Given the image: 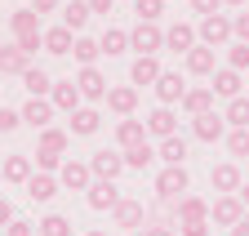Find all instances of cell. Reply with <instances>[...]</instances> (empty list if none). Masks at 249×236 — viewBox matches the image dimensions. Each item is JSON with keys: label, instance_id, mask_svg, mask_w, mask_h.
<instances>
[{"label": "cell", "instance_id": "cell-1", "mask_svg": "<svg viewBox=\"0 0 249 236\" xmlns=\"http://www.w3.org/2000/svg\"><path fill=\"white\" fill-rule=\"evenodd\" d=\"M187 192H192L187 165H165L160 174H156V200H160V205H178Z\"/></svg>", "mask_w": 249, "mask_h": 236}, {"label": "cell", "instance_id": "cell-2", "mask_svg": "<svg viewBox=\"0 0 249 236\" xmlns=\"http://www.w3.org/2000/svg\"><path fill=\"white\" fill-rule=\"evenodd\" d=\"M129 49H138V58H156V49H165V32L156 22H138L129 32Z\"/></svg>", "mask_w": 249, "mask_h": 236}, {"label": "cell", "instance_id": "cell-3", "mask_svg": "<svg viewBox=\"0 0 249 236\" xmlns=\"http://www.w3.org/2000/svg\"><path fill=\"white\" fill-rule=\"evenodd\" d=\"M200 45L205 49H218V45H227L231 40V18L227 14H209V18H200Z\"/></svg>", "mask_w": 249, "mask_h": 236}, {"label": "cell", "instance_id": "cell-4", "mask_svg": "<svg viewBox=\"0 0 249 236\" xmlns=\"http://www.w3.org/2000/svg\"><path fill=\"white\" fill-rule=\"evenodd\" d=\"M111 218H116V227L129 236V232H138L142 223H147V210H142V200H134V196H124L116 210H111Z\"/></svg>", "mask_w": 249, "mask_h": 236}, {"label": "cell", "instance_id": "cell-5", "mask_svg": "<svg viewBox=\"0 0 249 236\" xmlns=\"http://www.w3.org/2000/svg\"><path fill=\"white\" fill-rule=\"evenodd\" d=\"M58 183L67 187V192H89V183H93L89 161H62V169H58Z\"/></svg>", "mask_w": 249, "mask_h": 236}, {"label": "cell", "instance_id": "cell-6", "mask_svg": "<svg viewBox=\"0 0 249 236\" xmlns=\"http://www.w3.org/2000/svg\"><path fill=\"white\" fill-rule=\"evenodd\" d=\"M240 183H245V179H240V169H236L231 161H223V165H213V169H209V187H213L218 196H236Z\"/></svg>", "mask_w": 249, "mask_h": 236}, {"label": "cell", "instance_id": "cell-7", "mask_svg": "<svg viewBox=\"0 0 249 236\" xmlns=\"http://www.w3.org/2000/svg\"><path fill=\"white\" fill-rule=\"evenodd\" d=\"M89 174H93V179H103V183H116L120 174H124V156L120 152H93Z\"/></svg>", "mask_w": 249, "mask_h": 236}, {"label": "cell", "instance_id": "cell-8", "mask_svg": "<svg viewBox=\"0 0 249 236\" xmlns=\"http://www.w3.org/2000/svg\"><path fill=\"white\" fill-rule=\"evenodd\" d=\"M76 90H80V98H89V103H98V98H107V76L98 72V67H80V76H76Z\"/></svg>", "mask_w": 249, "mask_h": 236}, {"label": "cell", "instance_id": "cell-9", "mask_svg": "<svg viewBox=\"0 0 249 236\" xmlns=\"http://www.w3.org/2000/svg\"><path fill=\"white\" fill-rule=\"evenodd\" d=\"M85 200H89V210H116L124 196H120V187H116V183L93 179V183H89V192H85Z\"/></svg>", "mask_w": 249, "mask_h": 236}, {"label": "cell", "instance_id": "cell-10", "mask_svg": "<svg viewBox=\"0 0 249 236\" xmlns=\"http://www.w3.org/2000/svg\"><path fill=\"white\" fill-rule=\"evenodd\" d=\"M18 116H22V125H31V129H49L53 125V103L49 98H27V107Z\"/></svg>", "mask_w": 249, "mask_h": 236}, {"label": "cell", "instance_id": "cell-11", "mask_svg": "<svg viewBox=\"0 0 249 236\" xmlns=\"http://www.w3.org/2000/svg\"><path fill=\"white\" fill-rule=\"evenodd\" d=\"M209 218H213V223H223V227H236V223L245 218L240 196H218V200L209 205Z\"/></svg>", "mask_w": 249, "mask_h": 236}, {"label": "cell", "instance_id": "cell-12", "mask_svg": "<svg viewBox=\"0 0 249 236\" xmlns=\"http://www.w3.org/2000/svg\"><path fill=\"white\" fill-rule=\"evenodd\" d=\"M31 174H36V165H31V156H22V152L0 161V183H27Z\"/></svg>", "mask_w": 249, "mask_h": 236}, {"label": "cell", "instance_id": "cell-13", "mask_svg": "<svg viewBox=\"0 0 249 236\" xmlns=\"http://www.w3.org/2000/svg\"><path fill=\"white\" fill-rule=\"evenodd\" d=\"M182 94H187V80L178 72H160V80H156V98H160V107L182 103Z\"/></svg>", "mask_w": 249, "mask_h": 236}, {"label": "cell", "instance_id": "cell-14", "mask_svg": "<svg viewBox=\"0 0 249 236\" xmlns=\"http://www.w3.org/2000/svg\"><path fill=\"white\" fill-rule=\"evenodd\" d=\"M107 107L120 116V121H129L134 107H138V90H134V85H116V90H107Z\"/></svg>", "mask_w": 249, "mask_h": 236}, {"label": "cell", "instance_id": "cell-15", "mask_svg": "<svg viewBox=\"0 0 249 236\" xmlns=\"http://www.w3.org/2000/svg\"><path fill=\"white\" fill-rule=\"evenodd\" d=\"M192 134L200 138V143H218V138H227V121L218 111H209V116H196L192 121Z\"/></svg>", "mask_w": 249, "mask_h": 236}, {"label": "cell", "instance_id": "cell-16", "mask_svg": "<svg viewBox=\"0 0 249 236\" xmlns=\"http://www.w3.org/2000/svg\"><path fill=\"white\" fill-rule=\"evenodd\" d=\"M142 125H147V134H156V138L165 143V138H174V134H178V116H174L169 107H156Z\"/></svg>", "mask_w": 249, "mask_h": 236}, {"label": "cell", "instance_id": "cell-17", "mask_svg": "<svg viewBox=\"0 0 249 236\" xmlns=\"http://www.w3.org/2000/svg\"><path fill=\"white\" fill-rule=\"evenodd\" d=\"M58 179H53V174H31V179H27V196L31 200H36V205H49L53 196H58Z\"/></svg>", "mask_w": 249, "mask_h": 236}, {"label": "cell", "instance_id": "cell-18", "mask_svg": "<svg viewBox=\"0 0 249 236\" xmlns=\"http://www.w3.org/2000/svg\"><path fill=\"white\" fill-rule=\"evenodd\" d=\"M182 111L192 116V121H196V116H209V111H213V90H209V85L187 90V94H182Z\"/></svg>", "mask_w": 249, "mask_h": 236}, {"label": "cell", "instance_id": "cell-19", "mask_svg": "<svg viewBox=\"0 0 249 236\" xmlns=\"http://www.w3.org/2000/svg\"><path fill=\"white\" fill-rule=\"evenodd\" d=\"M165 49L192 54V49H196V27H192V22H174L169 32H165Z\"/></svg>", "mask_w": 249, "mask_h": 236}, {"label": "cell", "instance_id": "cell-20", "mask_svg": "<svg viewBox=\"0 0 249 236\" xmlns=\"http://www.w3.org/2000/svg\"><path fill=\"white\" fill-rule=\"evenodd\" d=\"M53 111H80V90H76V80H58L53 85V94H49Z\"/></svg>", "mask_w": 249, "mask_h": 236}, {"label": "cell", "instance_id": "cell-21", "mask_svg": "<svg viewBox=\"0 0 249 236\" xmlns=\"http://www.w3.org/2000/svg\"><path fill=\"white\" fill-rule=\"evenodd\" d=\"M116 143H120V152H129V147H142V143H147V125H142V121H134V116H129V121H120V125H116Z\"/></svg>", "mask_w": 249, "mask_h": 236}, {"label": "cell", "instance_id": "cell-22", "mask_svg": "<svg viewBox=\"0 0 249 236\" xmlns=\"http://www.w3.org/2000/svg\"><path fill=\"white\" fill-rule=\"evenodd\" d=\"M174 214H178V223H205V218H209V200H200V196H182V200L174 205Z\"/></svg>", "mask_w": 249, "mask_h": 236}, {"label": "cell", "instance_id": "cell-23", "mask_svg": "<svg viewBox=\"0 0 249 236\" xmlns=\"http://www.w3.org/2000/svg\"><path fill=\"white\" fill-rule=\"evenodd\" d=\"M209 90H213V98H240V72H231V67H223V72H213V85H209Z\"/></svg>", "mask_w": 249, "mask_h": 236}, {"label": "cell", "instance_id": "cell-24", "mask_svg": "<svg viewBox=\"0 0 249 236\" xmlns=\"http://www.w3.org/2000/svg\"><path fill=\"white\" fill-rule=\"evenodd\" d=\"M31 67V58L18 49V45H9V49H0V76H22Z\"/></svg>", "mask_w": 249, "mask_h": 236}, {"label": "cell", "instance_id": "cell-25", "mask_svg": "<svg viewBox=\"0 0 249 236\" xmlns=\"http://www.w3.org/2000/svg\"><path fill=\"white\" fill-rule=\"evenodd\" d=\"M129 80H134V90H138V85H156V80H160V63H156V58H134Z\"/></svg>", "mask_w": 249, "mask_h": 236}, {"label": "cell", "instance_id": "cell-26", "mask_svg": "<svg viewBox=\"0 0 249 236\" xmlns=\"http://www.w3.org/2000/svg\"><path fill=\"white\" fill-rule=\"evenodd\" d=\"M22 85H27V94H31V98L53 94V80H49V72H40V67H27V72H22Z\"/></svg>", "mask_w": 249, "mask_h": 236}, {"label": "cell", "instance_id": "cell-27", "mask_svg": "<svg viewBox=\"0 0 249 236\" xmlns=\"http://www.w3.org/2000/svg\"><path fill=\"white\" fill-rule=\"evenodd\" d=\"M98 125H103V116L93 111V107H80V111H71V134L89 138V134H98Z\"/></svg>", "mask_w": 249, "mask_h": 236}, {"label": "cell", "instance_id": "cell-28", "mask_svg": "<svg viewBox=\"0 0 249 236\" xmlns=\"http://www.w3.org/2000/svg\"><path fill=\"white\" fill-rule=\"evenodd\" d=\"M223 121H227V129H249V98H245V94L227 103V111H223Z\"/></svg>", "mask_w": 249, "mask_h": 236}, {"label": "cell", "instance_id": "cell-29", "mask_svg": "<svg viewBox=\"0 0 249 236\" xmlns=\"http://www.w3.org/2000/svg\"><path fill=\"white\" fill-rule=\"evenodd\" d=\"M67 147H71V134L67 129H40V152H53V156H62V152H67Z\"/></svg>", "mask_w": 249, "mask_h": 236}, {"label": "cell", "instance_id": "cell-30", "mask_svg": "<svg viewBox=\"0 0 249 236\" xmlns=\"http://www.w3.org/2000/svg\"><path fill=\"white\" fill-rule=\"evenodd\" d=\"M187 72H192V76H213V49L196 45L192 54H187Z\"/></svg>", "mask_w": 249, "mask_h": 236}, {"label": "cell", "instance_id": "cell-31", "mask_svg": "<svg viewBox=\"0 0 249 236\" xmlns=\"http://www.w3.org/2000/svg\"><path fill=\"white\" fill-rule=\"evenodd\" d=\"M156 156H160L165 165H182V161H187V138H178V134L165 138L160 147H156Z\"/></svg>", "mask_w": 249, "mask_h": 236}, {"label": "cell", "instance_id": "cell-32", "mask_svg": "<svg viewBox=\"0 0 249 236\" xmlns=\"http://www.w3.org/2000/svg\"><path fill=\"white\" fill-rule=\"evenodd\" d=\"M98 49H103L107 58L124 54V49H129V32H120V27H107V32H103V40H98Z\"/></svg>", "mask_w": 249, "mask_h": 236}, {"label": "cell", "instance_id": "cell-33", "mask_svg": "<svg viewBox=\"0 0 249 236\" xmlns=\"http://www.w3.org/2000/svg\"><path fill=\"white\" fill-rule=\"evenodd\" d=\"M36 32H45V27H40V14L36 9H18L14 14V40L18 36H36Z\"/></svg>", "mask_w": 249, "mask_h": 236}, {"label": "cell", "instance_id": "cell-34", "mask_svg": "<svg viewBox=\"0 0 249 236\" xmlns=\"http://www.w3.org/2000/svg\"><path fill=\"white\" fill-rule=\"evenodd\" d=\"M85 22H89V5L85 0H71V5L62 9V27H67V32H85Z\"/></svg>", "mask_w": 249, "mask_h": 236}, {"label": "cell", "instance_id": "cell-35", "mask_svg": "<svg viewBox=\"0 0 249 236\" xmlns=\"http://www.w3.org/2000/svg\"><path fill=\"white\" fill-rule=\"evenodd\" d=\"M71 32H67V27H49V32H45V54H71Z\"/></svg>", "mask_w": 249, "mask_h": 236}, {"label": "cell", "instance_id": "cell-36", "mask_svg": "<svg viewBox=\"0 0 249 236\" xmlns=\"http://www.w3.org/2000/svg\"><path fill=\"white\" fill-rule=\"evenodd\" d=\"M120 156H124V169H147L156 161V147L142 143V147H129V152H120Z\"/></svg>", "mask_w": 249, "mask_h": 236}, {"label": "cell", "instance_id": "cell-37", "mask_svg": "<svg viewBox=\"0 0 249 236\" xmlns=\"http://www.w3.org/2000/svg\"><path fill=\"white\" fill-rule=\"evenodd\" d=\"M36 236H71V223L62 218V214H45L36 223Z\"/></svg>", "mask_w": 249, "mask_h": 236}, {"label": "cell", "instance_id": "cell-38", "mask_svg": "<svg viewBox=\"0 0 249 236\" xmlns=\"http://www.w3.org/2000/svg\"><path fill=\"white\" fill-rule=\"evenodd\" d=\"M71 54H76V63H80V67H93V58H98L103 49H98V40H89V36H76Z\"/></svg>", "mask_w": 249, "mask_h": 236}, {"label": "cell", "instance_id": "cell-39", "mask_svg": "<svg viewBox=\"0 0 249 236\" xmlns=\"http://www.w3.org/2000/svg\"><path fill=\"white\" fill-rule=\"evenodd\" d=\"M134 14H138V22H156L165 14V0H134Z\"/></svg>", "mask_w": 249, "mask_h": 236}, {"label": "cell", "instance_id": "cell-40", "mask_svg": "<svg viewBox=\"0 0 249 236\" xmlns=\"http://www.w3.org/2000/svg\"><path fill=\"white\" fill-rule=\"evenodd\" d=\"M227 67L231 72H249V45H227Z\"/></svg>", "mask_w": 249, "mask_h": 236}, {"label": "cell", "instance_id": "cell-41", "mask_svg": "<svg viewBox=\"0 0 249 236\" xmlns=\"http://www.w3.org/2000/svg\"><path fill=\"white\" fill-rule=\"evenodd\" d=\"M227 152L231 156H249V129H227Z\"/></svg>", "mask_w": 249, "mask_h": 236}, {"label": "cell", "instance_id": "cell-42", "mask_svg": "<svg viewBox=\"0 0 249 236\" xmlns=\"http://www.w3.org/2000/svg\"><path fill=\"white\" fill-rule=\"evenodd\" d=\"M31 165H36L40 174H53V169H62V156H53V152H40V147H36V161H31Z\"/></svg>", "mask_w": 249, "mask_h": 236}, {"label": "cell", "instance_id": "cell-43", "mask_svg": "<svg viewBox=\"0 0 249 236\" xmlns=\"http://www.w3.org/2000/svg\"><path fill=\"white\" fill-rule=\"evenodd\" d=\"M14 45H18V49H22L27 58H31V54H36V49H45V32H36V36H18Z\"/></svg>", "mask_w": 249, "mask_h": 236}, {"label": "cell", "instance_id": "cell-44", "mask_svg": "<svg viewBox=\"0 0 249 236\" xmlns=\"http://www.w3.org/2000/svg\"><path fill=\"white\" fill-rule=\"evenodd\" d=\"M231 36H236V40H240V45H249V9H245V14H236V18H231Z\"/></svg>", "mask_w": 249, "mask_h": 236}, {"label": "cell", "instance_id": "cell-45", "mask_svg": "<svg viewBox=\"0 0 249 236\" xmlns=\"http://www.w3.org/2000/svg\"><path fill=\"white\" fill-rule=\"evenodd\" d=\"M18 125H22V116H18V111H9V107H0V134H14Z\"/></svg>", "mask_w": 249, "mask_h": 236}, {"label": "cell", "instance_id": "cell-46", "mask_svg": "<svg viewBox=\"0 0 249 236\" xmlns=\"http://www.w3.org/2000/svg\"><path fill=\"white\" fill-rule=\"evenodd\" d=\"M5 236H36V223H27V218H14L5 227Z\"/></svg>", "mask_w": 249, "mask_h": 236}, {"label": "cell", "instance_id": "cell-47", "mask_svg": "<svg viewBox=\"0 0 249 236\" xmlns=\"http://www.w3.org/2000/svg\"><path fill=\"white\" fill-rule=\"evenodd\" d=\"M178 236H209V218L205 223H178Z\"/></svg>", "mask_w": 249, "mask_h": 236}, {"label": "cell", "instance_id": "cell-48", "mask_svg": "<svg viewBox=\"0 0 249 236\" xmlns=\"http://www.w3.org/2000/svg\"><path fill=\"white\" fill-rule=\"evenodd\" d=\"M192 9H196L200 18H209V14H218V9H223V0H192Z\"/></svg>", "mask_w": 249, "mask_h": 236}, {"label": "cell", "instance_id": "cell-49", "mask_svg": "<svg viewBox=\"0 0 249 236\" xmlns=\"http://www.w3.org/2000/svg\"><path fill=\"white\" fill-rule=\"evenodd\" d=\"M142 236H174V227H169V223H147Z\"/></svg>", "mask_w": 249, "mask_h": 236}, {"label": "cell", "instance_id": "cell-50", "mask_svg": "<svg viewBox=\"0 0 249 236\" xmlns=\"http://www.w3.org/2000/svg\"><path fill=\"white\" fill-rule=\"evenodd\" d=\"M85 5H89V14H111L116 0H85Z\"/></svg>", "mask_w": 249, "mask_h": 236}, {"label": "cell", "instance_id": "cell-51", "mask_svg": "<svg viewBox=\"0 0 249 236\" xmlns=\"http://www.w3.org/2000/svg\"><path fill=\"white\" fill-rule=\"evenodd\" d=\"M9 223H14V205L0 196V227H9Z\"/></svg>", "mask_w": 249, "mask_h": 236}, {"label": "cell", "instance_id": "cell-52", "mask_svg": "<svg viewBox=\"0 0 249 236\" xmlns=\"http://www.w3.org/2000/svg\"><path fill=\"white\" fill-rule=\"evenodd\" d=\"M62 5V0H31V9H36V14H53Z\"/></svg>", "mask_w": 249, "mask_h": 236}, {"label": "cell", "instance_id": "cell-53", "mask_svg": "<svg viewBox=\"0 0 249 236\" xmlns=\"http://www.w3.org/2000/svg\"><path fill=\"white\" fill-rule=\"evenodd\" d=\"M231 236H249V218H240V223L231 227Z\"/></svg>", "mask_w": 249, "mask_h": 236}, {"label": "cell", "instance_id": "cell-54", "mask_svg": "<svg viewBox=\"0 0 249 236\" xmlns=\"http://www.w3.org/2000/svg\"><path fill=\"white\" fill-rule=\"evenodd\" d=\"M236 196H240V205L249 210V183H240V192H236Z\"/></svg>", "mask_w": 249, "mask_h": 236}, {"label": "cell", "instance_id": "cell-55", "mask_svg": "<svg viewBox=\"0 0 249 236\" xmlns=\"http://www.w3.org/2000/svg\"><path fill=\"white\" fill-rule=\"evenodd\" d=\"M223 5H240V9H245V5H249V0H223Z\"/></svg>", "mask_w": 249, "mask_h": 236}, {"label": "cell", "instance_id": "cell-56", "mask_svg": "<svg viewBox=\"0 0 249 236\" xmlns=\"http://www.w3.org/2000/svg\"><path fill=\"white\" fill-rule=\"evenodd\" d=\"M85 236H107V232H85Z\"/></svg>", "mask_w": 249, "mask_h": 236}]
</instances>
